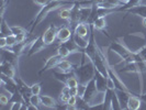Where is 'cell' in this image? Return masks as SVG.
<instances>
[{"mask_svg":"<svg viewBox=\"0 0 146 110\" xmlns=\"http://www.w3.org/2000/svg\"><path fill=\"white\" fill-rule=\"evenodd\" d=\"M74 74L75 76L78 78L79 83H89L94 77L96 74V67L94 64V61L91 59H88L86 63H84V65L74 69Z\"/></svg>","mask_w":146,"mask_h":110,"instance_id":"obj_1","label":"cell"},{"mask_svg":"<svg viewBox=\"0 0 146 110\" xmlns=\"http://www.w3.org/2000/svg\"><path fill=\"white\" fill-rule=\"evenodd\" d=\"M43 41L45 42L46 45H51L55 42V40L57 39V29L55 25L51 24L47 29L45 30V32L43 33Z\"/></svg>","mask_w":146,"mask_h":110,"instance_id":"obj_2","label":"cell"},{"mask_svg":"<svg viewBox=\"0 0 146 110\" xmlns=\"http://www.w3.org/2000/svg\"><path fill=\"white\" fill-rule=\"evenodd\" d=\"M106 98H107V91H100V90H98L95 95L88 100L89 108H94L96 106L104 105Z\"/></svg>","mask_w":146,"mask_h":110,"instance_id":"obj_3","label":"cell"},{"mask_svg":"<svg viewBox=\"0 0 146 110\" xmlns=\"http://www.w3.org/2000/svg\"><path fill=\"white\" fill-rule=\"evenodd\" d=\"M94 78H95L96 81V86H97L98 90H100V91H107L108 90V87H107V77H104L101 73L96 71Z\"/></svg>","mask_w":146,"mask_h":110,"instance_id":"obj_4","label":"cell"},{"mask_svg":"<svg viewBox=\"0 0 146 110\" xmlns=\"http://www.w3.org/2000/svg\"><path fill=\"white\" fill-rule=\"evenodd\" d=\"M45 46H46V44H45V42L43 41V37H37V39H35V40L33 41V43L31 45L29 54L30 55H33V54H35V53H38V52L43 51L44 49H45Z\"/></svg>","mask_w":146,"mask_h":110,"instance_id":"obj_5","label":"cell"},{"mask_svg":"<svg viewBox=\"0 0 146 110\" xmlns=\"http://www.w3.org/2000/svg\"><path fill=\"white\" fill-rule=\"evenodd\" d=\"M1 74L6 75L9 78H13L15 74V65L9 63L7 61H2L1 63Z\"/></svg>","mask_w":146,"mask_h":110,"instance_id":"obj_6","label":"cell"},{"mask_svg":"<svg viewBox=\"0 0 146 110\" xmlns=\"http://www.w3.org/2000/svg\"><path fill=\"white\" fill-rule=\"evenodd\" d=\"M127 90H123V89H117V96L119 98V103H120V106H121V109H125L127 108V100L130 98V94L126 93Z\"/></svg>","mask_w":146,"mask_h":110,"instance_id":"obj_7","label":"cell"},{"mask_svg":"<svg viewBox=\"0 0 146 110\" xmlns=\"http://www.w3.org/2000/svg\"><path fill=\"white\" fill-rule=\"evenodd\" d=\"M72 37H73V33H72V29L70 28L63 27V28L57 30V39L60 42H63V43L66 42V41H68Z\"/></svg>","mask_w":146,"mask_h":110,"instance_id":"obj_8","label":"cell"},{"mask_svg":"<svg viewBox=\"0 0 146 110\" xmlns=\"http://www.w3.org/2000/svg\"><path fill=\"white\" fill-rule=\"evenodd\" d=\"M97 91H98V89H97V86H96V81L95 78H92L87 84V89H86V93H85V96H84V99L88 103V100L95 95Z\"/></svg>","mask_w":146,"mask_h":110,"instance_id":"obj_9","label":"cell"},{"mask_svg":"<svg viewBox=\"0 0 146 110\" xmlns=\"http://www.w3.org/2000/svg\"><path fill=\"white\" fill-rule=\"evenodd\" d=\"M56 68H58L62 73H65V74H68V73H70V72H74L73 64H72L69 61H67V59H63L59 61V63L57 64Z\"/></svg>","mask_w":146,"mask_h":110,"instance_id":"obj_10","label":"cell"},{"mask_svg":"<svg viewBox=\"0 0 146 110\" xmlns=\"http://www.w3.org/2000/svg\"><path fill=\"white\" fill-rule=\"evenodd\" d=\"M142 106V99L136 96H130L127 100V109L130 110H139Z\"/></svg>","mask_w":146,"mask_h":110,"instance_id":"obj_11","label":"cell"},{"mask_svg":"<svg viewBox=\"0 0 146 110\" xmlns=\"http://www.w3.org/2000/svg\"><path fill=\"white\" fill-rule=\"evenodd\" d=\"M41 103L43 105L44 107L46 108H56L57 107V103L56 100L51 97V96H47V95H42L41 96Z\"/></svg>","mask_w":146,"mask_h":110,"instance_id":"obj_12","label":"cell"},{"mask_svg":"<svg viewBox=\"0 0 146 110\" xmlns=\"http://www.w3.org/2000/svg\"><path fill=\"white\" fill-rule=\"evenodd\" d=\"M60 59H62V57L59 56L58 54H57V55H55V56H52V57H50V59H47V62H46L45 66H44L43 71H47V69H51V68L56 67ZM43 71H42V72H43Z\"/></svg>","mask_w":146,"mask_h":110,"instance_id":"obj_13","label":"cell"},{"mask_svg":"<svg viewBox=\"0 0 146 110\" xmlns=\"http://www.w3.org/2000/svg\"><path fill=\"white\" fill-rule=\"evenodd\" d=\"M73 40H74V42L78 45L79 49H84V50L87 47L88 44H89V42H88V40L86 37H80V35H78V34H76V33H74Z\"/></svg>","mask_w":146,"mask_h":110,"instance_id":"obj_14","label":"cell"},{"mask_svg":"<svg viewBox=\"0 0 146 110\" xmlns=\"http://www.w3.org/2000/svg\"><path fill=\"white\" fill-rule=\"evenodd\" d=\"M75 33L82 37H88V27L86 23H78L75 28Z\"/></svg>","mask_w":146,"mask_h":110,"instance_id":"obj_15","label":"cell"},{"mask_svg":"<svg viewBox=\"0 0 146 110\" xmlns=\"http://www.w3.org/2000/svg\"><path fill=\"white\" fill-rule=\"evenodd\" d=\"M131 13L134 15H137L142 18H145L146 17V5H139L137 7H134L129 10Z\"/></svg>","mask_w":146,"mask_h":110,"instance_id":"obj_16","label":"cell"},{"mask_svg":"<svg viewBox=\"0 0 146 110\" xmlns=\"http://www.w3.org/2000/svg\"><path fill=\"white\" fill-rule=\"evenodd\" d=\"M92 24H94V28H95L96 30H102V29H104V28H107V20H106V17H98Z\"/></svg>","mask_w":146,"mask_h":110,"instance_id":"obj_17","label":"cell"},{"mask_svg":"<svg viewBox=\"0 0 146 110\" xmlns=\"http://www.w3.org/2000/svg\"><path fill=\"white\" fill-rule=\"evenodd\" d=\"M57 54H58L62 59H67V57L72 54V52L69 51L64 44H62L60 46L57 47Z\"/></svg>","mask_w":146,"mask_h":110,"instance_id":"obj_18","label":"cell"},{"mask_svg":"<svg viewBox=\"0 0 146 110\" xmlns=\"http://www.w3.org/2000/svg\"><path fill=\"white\" fill-rule=\"evenodd\" d=\"M142 2H143V0H129L124 6H123V8H121L120 10H130V9H132V8L137 7V6L141 5Z\"/></svg>","mask_w":146,"mask_h":110,"instance_id":"obj_19","label":"cell"},{"mask_svg":"<svg viewBox=\"0 0 146 110\" xmlns=\"http://www.w3.org/2000/svg\"><path fill=\"white\" fill-rule=\"evenodd\" d=\"M0 30H1V34L2 37H8L10 34H12V31H11V28L8 25L6 21L2 19V23H1V27H0Z\"/></svg>","mask_w":146,"mask_h":110,"instance_id":"obj_20","label":"cell"},{"mask_svg":"<svg viewBox=\"0 0 146 110\" xmlns=\"http://www.w3.org/2000/svg\"><path fill=\"white\" fill-rule=\"evenodd\" d=\"M64 45H65L66 47L69 50V51L72 52V53H76V52H78V50H79V47H78V45L74 42V40L73 41H66V42H64Z\"/></svg>","mask_w":146,"mask_h":110,"instance_id":"obj_21","label":"cell"},{"mask_svg":"<svg viewBox=\"0 0 146 110\" xmlns=\"http://www.w3.org/2000/svg\"><path fill=\"white\" fill-rule=\"evenodd\" d=\"M59 17L64 20H70V15H72V12H70V9L68 8H63L60 9L58 12Z\"/></svg>","mask_w":146,"mask_h":110,"instance_id":"obj_22","label":"cell"},{"mask_svg":"<svg viewBox=\"0 0 146 110\" xmlns=\"http://www.w3.org/2000/svg\"><path fill=\"white\" fill-rule=\"evenodd\" d=\"M65 84L67 86H69L70 88L77 87V86L79 85V81H78V78H77L76 76H70V77L67 78V81H66Z\"/></svg>","mask_w":146,"mask_h":110,"instance_id":"obj_23","label":"cell"},{"mask_svg":"<svg viewBox=\"0 0 146 110\" xmlns=\"http://www.w3.org/2000/svg\"><path fill=\"white\" fill-rule=\"evenodd\" d=\"M87 84L86 83H79V85L77 86V89H78V96L77 97L78 98H84L85 93H86V89H87Z\"/></svg>","mask_w":146,"mask_h":110,"instance_id":"obj_24","label":"cell"},{"mask_svg":"<svg viewBox=\"0 0 146 110\" xmlns=\"http://www.w3.org/2000/svg\"><path fill=\"white\" fill-rule=\"evenodd\" d=\"M29 103H32V105H34V106H36V107H38L40 105H42V103H41V96L31 95L29 98Z\"/></svg>","mask_w":146,"mask_h":110,"instance_id":"obj_25","label":"cell"},{"mask_svg":"<svg viewBox=\"0 0 146 110\" xmlns=\"http://www.w3.org/2000/svg\"><path fill=\"white\" fill-rule=\"evenodd\" d=\"M107 87L109 90H117V85H115V81H113V78L111 76L107 77Z\"/></svg>","mask_w":146,"mask_h":110,"instance_id":"obj_26","label":"cell"},{"mask_svg":"<svg viewBox=\"0 0 146 110\" xmlns=\"http://www.w3.org/2000/svg\"><path fill=\"white\" fill-rule=\"evenodd\" d=\"M7 37V44L9 47H12L13 45H15V44L18 43V41H17V35H15V34H10V35H8Z\"/></svg>","mask_w":146,"mask_h":110,"instance_id":"obj_27","label":"cell"},{"mask_svg":"<svg viewBox=\"0 0 146 110\" xmlns=\"http://www.w3.org/2000/svg\"><path fill=\"white\" fill-rule=\"evenodd\" d=\"M41 90H42V87L40 84H33L31 86V93L32 95H40L41 94Z\"/></svg>","mask_w":146,"mask_h":110,"instance_id":"obj_28","label":"cell"},{"mask_svg":"<svg viewBox=\"0 0 146 110\" xmlns=\"http://www.w3.org/2000/svg\"><path fill=\"white\" fill-rule=\"evenodd\" d=\"M11 31H12V34H15V35H18V34H21V33L25 32L22 27H17V25L11 27Z\"/></svg>","mask_w":146,"mask_h":110,"instance_id":"obj_29","label":"cell"},{"mask_svg":"<svg viewBox=\"0 0 146 110\" xmlns=\"http://www.w3.org/2000/svg\"><path fill=\"white\" fill-rule=\"evenodd\" d=\"M22 101L21 100H19V101H18V100H15V101H13V103H12V105H11V107H10V109L11 110H20V109H22V107H23V106H22Z\"/></svg>","mask_w":146,"mask_h":110,"instance_id":"obj_30","label":"cell"},{"mask_svg":"<svg viewBox=\"0 0 146 110\" xmlns=\"http://www.w3.org/2000/svg\"><path fill=\"white\" fill-rule=\"evenodd\" d=\"M10 98H11V96L8 97L7 95L1 94V95H0V103H1V106H6V105L9 103V99H10Z\"/></svg>","mask_w":146,"mask_h":110,"instance_id":"obj_31","label":"cell"},{"mask_svg":"<svg viewBox=\"0 0 146 110\" xmlns=\"http://www.w3.org/2000/svg\"><path fill=\"white\" fill-rule=\"evenodd\" d=\"M69 98H70V94H62V93H60L59 100H60L62 103H68V100H69Z\"/></svg>","mask_w":146,"mask_h":110,"instance_id":"obj_32","label":"cell"},{"mask_svg":"<svg viewBox=\"0 0 146 110\" xmlns=\"http://www.w3.org/2000/svg\"><path fill=\"white\" fill-rule=\"evenodd\" d=\"M53 1V0H52ZM33 2L35 3V5H38V6H47L50 2H51V0H33Z\"/></svg>","mask_w":146,"mask_h":110,"instance_id":"obj_33","label":"cell"},{"mask_svg":"<svg viewBox=\"0 0 146 110\" xmlns=\"http://www.w3.org/2000/svg\"><path fill=\"white\" fill-rule=\"evenodd\" d=\"M17 41H18V43H23V42H25V41H27V34H25V32H24V33H21V34H18V35H17Z\"/></svg>","mask_w":146,"mask_h":110,"instance_id":"obj_34","label":"cell"},{"mask_svg":"<svg viewBox=\"0 0 146 110\" xmlns=\"http://www.w3.org/2000/svg\"><path fill=\"white\" fill-rule=\"evenodd\" d=\"M6 46H8V44H7V37H2L1 39H0V47H1V49H5Z\"/></svg>","mask_w":146,"mask_h":110,"instance_id":"obj_35","label":"cell"},{"mask_svg":"<svg viewBox=\"0 0 146 110\" xmlns=\"http://www.w3.org/2000/svg\"><path fill=\"white\" fill-rule=\"evenodd\" d=\"M70 96H78V89H77V87L70 88Z\"/></svg>","mask_w":146,"mask_h":110,"instance_id":"obj_36","label":"cell"},{"mask_svg":"<svg viewBox=\"0 0 146 110\" xmlns=\"http://www.w3.org/2000/svg\"><path fill=\"white\" fill-rule=\"evenodd\" d=\"M141 99H142V101H145L146 103V94H143V95L141 96Z\"/></svg>","mask_w":146,"mask_h":110,"instance_id":"obj_37","label":"cell"},{"mask_svg":"<svg viewBox=\"0 0 146 110\" xmlns=\"http://www.w3.org/2000/svg\"><path fill=\"white\" fill-rule=\"evenodd\" d=\"M142 24H143V27L146 28V17L145 18H143V21H142Z\"/></svg>","mask_w":146,"mask_h":110,"instance_id":"obj_38","label":"cell"},{"mask_svg":"<svg viewBox=\"0 0 146 110\" xmlns=\"http://www.w3.org/2000/svg\"><path fill=\"white\" fill-rule=\"evenodd\" d=\"M121 1H123V2H124V3H126V2H127V1H129V0H121Z\"/></svg>","mask_w":146,"mask_h":110,"instance_id":"obj_39","label":"cell"},{"mask_svg":"<svg viewBox=\"0 0 146 110\" xmlns=\"http://www.w3.org/2000/svg\"><path fill=\"white\" fill-rule=\"evenodd\" d=\"M53 1H57V0H53Z\"/></svg>","mask_w":146,"mask_h":110,"instance_id":"obj_40","label":"cell"}]
</instances>
